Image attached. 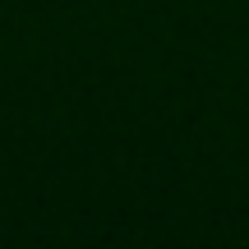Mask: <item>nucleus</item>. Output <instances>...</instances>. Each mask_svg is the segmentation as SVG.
<instances>
[]
</instances>
